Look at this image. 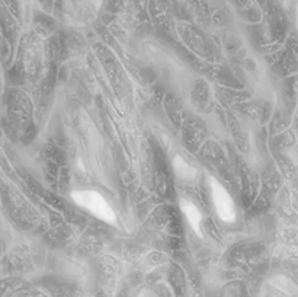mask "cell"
<instances>
[{"mask_svg": "<svg viewBox=\"0 0 298 297\" xmlns=\"http://www.w3.org/2000/svg\"><path fill=\"white\" fill-rule=\"evenodd\" d=\"M70 197L79 207L86 210L90 214H93L96 218H99V220L108 223V225H114V226L117 225V214H115L114 208L111 207V204L106 201V198L98 191L76 189V191L71 192Z\"/></svg>", "mask_w": 298, "mask_h": 297, "instance_id": "1", "label": "cell"}, {"mask_svg": "<svg viewBox=\"0 0 298 297\" xmlns=\"http://www.w3.org/2000/svg\"><path fill=\"white\" fill-rule=\"evenodd\" d=\"M209 189H211L214 208L220 220L224 223H234L237 217V211H236V203L231 197V194L212 177L209 178Z\"/></svg>", "mask_w": 298, "mask_h": 297, "instance_id": "2", "label": "cell"}, {"mask_svg": "<svg viewBox=\"0 0 298 297\" xmlns=\"http://www.w3.org/2000/svg\"><path fill=\"white\" fill-rule=\"evenodd\" d=\"M179 207H180V211L186 218L191 229L194 230V233L199 238H204V233H202V213L199 211V208L189 200H179Z\"/></svg>", "mask_w": 298, "mask_h": 297, "instance_id": "3", "label": "cell"}, {"mask_svg": "<svg viewBox=\"0 0 298 297\" xmlns=\"http://www.w3.org/2000/svg\"><path fill=\"white\" fill-rule=\"evenodd\" d=\"M172 166L173 170L176 174V177L182 181H186V182H192L194 179L197 178V169L194 168L192 165H189L185 159H182L180 156H176L172 162Z\"/></svg>", "mask_w": 298, "mask_h": 297, "instance_id": "4", "label": "cell"}, {"mask_svg": "<svg viewBox=\"0 0 298 297\" xmlns=\"http://www.w3.org/2000/svg\"><path fill=\"white\" fill-rule=\"evenodd\" d=\"M297 27H298V5H297Z\"/></svg>", "mask_w": 298, "mask_h": 297, "instance_id": "5", "label": "cell"}]
</instances>
